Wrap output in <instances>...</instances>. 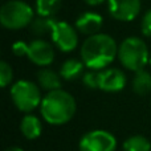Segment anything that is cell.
I'll return each mask as SVG.
<instances>
[{
    "label": "cell",
    "mask_w": 151,
    "mask_h": 151,
    "mask_svg": "<svg viewBox=\"0 0 151 151\" xmlns=\"http://www.w3.org/2000/svg\"><path fill=\"white\" fill-rule=\"evenodd\" d=\"M80 56L85 66L91 70H104L118 57V45L110 35L97 33L82 42Z\"/></svg>",
    "instance_id": "obj_1"
},
{
    "label": "cell",
    "mask_w": 151,
    "mask_h": 151,
    "mask_svg": "<svg viewBox=\"0 0 151 151\" xmlns=\"http://www.w3.org/2000/svg\"><path fill=\"white\" fill-rule=\"evenodd\" d=\"M76 110H77V104L74 97L63 89L48 91L42 97L40 105V113L42 115V119L53 126H61L68 123L74 117Z\"/></svg>",
    "instance_id": "obj_2"
},
{
    "label": "cell",
    "mask_w": 151,
    "mask_h": 151,
    "mask_svg": "<svg viewBox=\"0 0 151 151\" xmlns=\"http://www.w3.org/2000/svg\"><path fill=\"white\" fill-rule=\"evenodd\" d=\"M118 60L125 69L137 73L150 63L149 47L141 37H126L118 45Z\"/></svg>",
    "instance_id": "obj_3"
},
{
    "label": "cell",
    "mask_w": 151,
    "mask_h": 151,
    "mask_svg": "<svg viewBox=\"0 0 151 151\" xmlns=\"http://www.w3.org/2000/svg\"><path fill=\"white\" fill-rule=\"evenodd\" d=\"M35 20V11L23 0H8L0 8V23L5 29L19 31Z\"/></svg>",
    "instance_id": "obj_4"
},
{
    "label": "cell",
    "mask_w": 151,
    "mask_h": 151,
    "mask_svg": "<svg viewBox=\"0 0 151 151\" xmlns=\"http://www.w3.org/2000/svg\"><path fill=\"white\" fill-rule=\"evenodd\" d=\"M11 99L16 109L29 114L36 107H40L42 101L41 88L28 80H19L11 86Z\"/></svg>",
    "instance_id": "obj_5"
},
{
    "label": "cell",
    "mask_w": 151,
    "mask_h": 151,
    "mask_svg": "<svg viewBox=\"0 0 151 151\" xmlns=\"http://www.w3.org/2000/svg\"><path fill=\"white\" fill-rule=\"evenodd\" d=\"M52 44L63 53H70L78 45V31L68 21L57 20L50 33Z\"/></svg>",
    "instance_id": "obj_6"
},
{
    "label": "cell",
    "mask_w": 151,
    "mask_h": 151,
    "mask_svg": "<svg viewBox=\"0 0 151 151\" xmlns=\"http://www.w3.org/2000/svg\"><path fill=\"white\" fill-rule=\"evenodd\" d=\"M78 149L80 151H115L117 138L110 131L91 130L82 135Z\"/></svg>",
    "instance_id": "obj_7"
},
{
    "label": "cell",
    "mask_w": 151,
    "mask_h": 151,
    "mask_svg": "<svg viewBox=\"0 0 151 151\" xmlns=\"http://www.w3.org/2000/svg\"><path fill=\"white\" fill-rule=\"evenodd\" d=\"M141 0H107L110 16L122 23L135 20L141 12Z\"/></svg>",
    "instance_id": "obj_8"
},
{
    "label": "cell",
    "mask_w": 151,
    "mask_h": 151,
    "mask_svg": "<svg viewBox=\"0 0 151 151\" xmlns=\"http://www.w3.org/2000/svg\"><path fill=\"white\" fill-rule=\"evenodd\" d=\"M27 57L35 65L41 66V68H48L55 61V47L49 41H45L42 39L32 40L28 44Z\"/></svg>",
    "instance_id": "obj_9"
},
{
    "label": "cell",
    "mask_w": 151,
    "mask_h": 151,
    "mask_svg": "<svg viewBox=\"0 0 151 151\" xmlns=\"http://www.w3.org/2000/svg\"><path fill=\"white\" fill-rule=\"evenodd\" d=\"M126 74L118 68H106L99 72V89L106 93H117L126 86Z\"/></svg>",
    "instance_id": "obj_10"
},
{
    "label": "cell",
    "mask_w": 151,
    "mask_h": 151,
    "mask_svg": "<svg viewBox=\"0 0 151 151\" xmlns=\"http://www.w3.org/2000/svg\"><path fill=\"white\" fill-rule=\"evenodd\" d=\"M102 25H104V17L99 13L91 12V11H86V12L81 13L74 24L78 33H82L88 37L99 33Z\"/></svg>",
    "instance_id": "obj_11"
},
{
    "label": "cell",
    "mask_w": 151,
    "mask_h": 151,
    "mask_svg": "<svg viewBox=\"0 0 151 151\" xmlns=\"http://www.w3.org/2000/svg\"><path fill=\"white\" fill-rule=\"evenodd\" d=\"M61 81H63V78H61L60 73L55 72L53 69L41 68L37 72V82L42 90H58V89H61Z\"/></svg>",
    "instance_id": "obj_12"
},
{
    "label": "cell",
    "mask_w": 151,
    "mask_h": 151,
    "mask_svg": "<svg viewBox=\"0 0 151 151\" xmlns=\"http://www.w3.org/2000/svg\"><path fill=\"white\" fill-rule=\"evenodd\" d=\"M20 130L21 134L25 137L29 141H33V139H37L40 135H41L42 131V125L41 121L33 114H25L24 118L21 119L20 123Z\"/></svg>",
    "instance_id": "obj_13"
},
{
    "label": "cell",
    "mask_w": 151,
    "mask_h": 151,
    "mask_svg": "<svg viewBox=\"0 0 151 151\" xmlns=\"http://www.w3.org/2000/svg\"><path fill=\"white\" fill-rule=\"evenodd\" d=\"M85 64L82 63V60L78 58H68L66 61H64V64L60 68V76L63 80L65 81H73L78 77H82L85 73Z\"/></svg>",
    "instance_id": "obj_14"
},
{
    "label": "cell",
    "mask_w": 151,
    "mask_h": 151,
    "mask_svg": "<svg viewBox=\"0 0 151 151\" xmlns=\"http://www.w3.org/2000/svg\"><path fill=\"white\" fill-rule=\"evenodd\" d=\"M56 21H57V19L55 17H41V16H39L29 25V31H31L32 35H35L37 37H44L47 35L50 36Z\"/></svg>",
    "instance_id": "obj_15"
},
{
    "label": "cell",
    "mask_w": 151,
    "mask_h": 151,
    "mask_svg": "<svg viewBox=\"0 0 151 151\" xmlns=\"http://www.w3.org/2000/svg\"><path fill=\"white\" fill-rule=\"evenodd\" d=\"M133 91L138 96H147L151 93V73L146 69L137 72L133 78Z\"/></svg>",
    "instance_id": "obj_16"
},
{
    "label": "cell",
    "mask_w": 151,
    "mask_h": 151,
    "mask_svg": "<svg viewBox=\"0 0 151 151\" xmlns=\"http://www.w3.org/2000/svg\"><path fill=\"white\" fill-rule=\"evenodd\" d=\"M63 7V0H36V12L41 17H55Z\"/></svg>",
    "instance_id": "obj_17"
},
{
    "label": "cell",
    "mask_w": 151,
    "mask_h": 151,
    "mask_svg": "<svg viewBox=\"0 0 151 151\" xmlns=\"http://www.w3.org/2000/svg\"><path fill=\"white\" fill-rule=\"evenodd\" d=\"M123 151H151L150 141L143 135H133L123 142Z\"/></svg>",
    "instance_id": "obj_18"
},
{
    "label": "cell",
    "mask_w": 151,
    "mask_h": 151,
    "mask_svg": "<svg viewBox=\"0 0 151 151\" xmlns=\"http://www.w3.org/2000/svg\"><path fill=\"white\" fill-rule=\"evenodd\" d=\"M13 80V69L7 61H0V86L7 88Z\"/></svg>",
    "instance_id": "obj_19"
},
{
    "label": "cell",
    "mask_w": 151,
    "mask_h": 151,
    "mask_svg": "<svg viewBox=\"0 0 151 151\" xmlns=\"http://www.w3.org/2000/svg\"><path fill=\"white\" fill-rule=\"evenodd\" d=\"M99 72L101 70H91L89 69L82 76V82L89 89H99Z\"/></svg>",
    "instance_id": "obj_20"
},
{
    "label": "cell",
    "mask_w": 151,
    "mask_h": 151,
    "mask_svg": "<svg viewBox=\"0 0 151 151\" xmlns=\"http://www.w3.org/2000/svg\"><path fill=\"white\" fill-rule=\"evenodd\" d=\"M141 31L145 37L151 39V9L146 11L141 20Z\"/></svg>",
    "instance_id": "obj_21"
},
{
    "label": "cell",
    "mask_w": 151,
    "mask_h": 151,
    "mask_svg": "<svg viewBox=\"0 0 151 151\" xmlns=\"http://www.w3.org/2000/svg\"><path fill=\"white\" fill-rule=\"evenodd\" d=\"M12 52H13V55L17 56V57H24V56H27V53H28V44H27L25 41L19 40V41H16L15 44L12 45Z\"/></svg>",
    "instance_id": "obj_22"
},
{
    "label": "cell",
    "mask_w": 151,
    "mask_h": 151,
    "mask_svg": "<svg viewBox=\"0 0 151 151\" xmlns=\"http://www.w3.org/2000/svg\"><path fill=\"white\" fill-rule=\"evenodd\" d=\"M83 3H86L88 5H90V7H97V5H101L102 3L107 1V0H82Z\"/></svg>",
    "instance_id": "obj_23"
},
{
    "label": "cell",
    "mask_w": 151,
    "mask_h": 151,
    "mask_svg": "<svg viewBox=\"0 0 151 151\" xmlns=\"http://www.w3.org/2000/svg\"><path fill=\"white\" fill-rule=\"evenodd\" d=\"M5 151H24L23 149H20V147H16V146H13V147H8Z\"/></svg>",
    "instance_id": "obj_24"
},
{
    "label": "cell",
    "mask_w": 151,
    "mask_h": 151,
    "mask_svg": "<svg viewBox=\"0 0 151 151\" xmlns=\"http://www.w3.org/2000/svg\"><path fill=\"white\" fill-rule=\"evenodd\" d=\"M149 64L151 65V52H150V63H149Z\"/></svg>",
    "instance_id": "obj_25"
}]
</instances>
